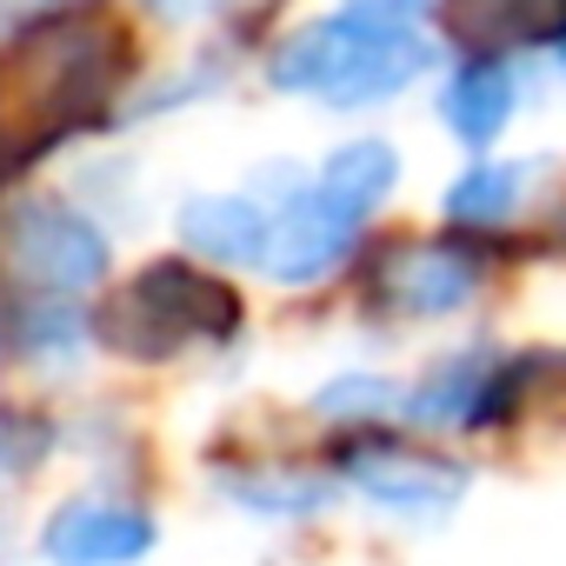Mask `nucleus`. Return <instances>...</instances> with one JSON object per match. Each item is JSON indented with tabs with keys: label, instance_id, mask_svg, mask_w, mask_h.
<instances>
[{
	"label": "nucleus",
	"instance_id": "nucleus-8",
	"mask_svg": "<svg viewBox=\"0 0 566 566\" xmlns=\"http://www.w3.org/2000/svg\"><path fill=\"white\" fill-rule=\"evenodd\" d=\"M513 107H520V81L500 54H467L440 87V127L467 154H486L513 127Z\"/></svg>",
	"mask_w": 566,
	"mask_h": 566
},
{
	"label": "nucleus",
	"instance_id": "nucleus-16",
	"mask_svg": "<svg viewBox=\"0 0 566 566\" xmlns=\"http://www.w3.org/2000/svg\"><path fill=\"white\" fill-rule=\"evenodd\" d=\"M81 347H87V321L67 314V307H48V314H28L21 321V354H34L41 367H61Z\"/></svg>",
	"mask_w": 566,
	"mask_h": 566
},
{
	"label": "nucleus",
	"instance_id": "nucleus-6",
	"mask_svg": "<svg viewBox=\"0 0 566 566\" xmlns=\"http://www.w3.org/2000/svg\"><path fill=\"white\" fill-rule=\"evenodd\" d=\"M480 294V260L467 247H447V240H413V247H394L374 273V307L400 314V321H440V314H460L467 301Z\"/></svg>",
	"mask_w": 566,
	"mask_h": 566
},
{
	"label": "nucleus",
	"instance_id": "nucleus-10",
	"mask_svg": "<svg viewBox=\"0 0 566 566\" xmlns=\"http://www.w3.org/2000/svg\"><path fill=\"white\" fill-rule=\"evenodd\" d=\"M314 187L321 193H334L340 207H354L360 220H374L380 207H387V193L400 187V154H394V140H347V147H334L327 160H321V174H314Z\"/></svg>",
	"mask_w": 566,
	"mask_h": 566
},
{
	"label": "nucleus",
	"instance_id": "nucleus-14",
	"mask_svg": "<svg viewBox=\"0 0 566 566\" xmlns=\"http://www.w3.org/2000/svg\"><path fill=\"white\" fill-rule=\"evenodd\" d=\"M447 21H453V41L467 54H500L506 61L513 48H526L539 34L546 0H453Z\"/></svg>",
	"mask_w": 566,
	"mask_h": 566
},
{
	"label": "nucleus",
	"instance_id": "nucleus-4",
	"mask_svg": "<svg viewBox=\"0 0 566 566\" xmlns=\"http://www.w3.org/2000/svg\"><path fill=\"white\" fill-rule=\"evenodd\" d=\"M340 480L367 500V506H380V513H394V520H413V526H433V520H447L460 500H467V467L460 460H440V453H427V447H407V440H394V433H360V440H347V453H340Z\"/></svg>",
	"mask_w": 566,
	"mask_h": 566
},
{
	"label": "nucleus",
	"instance_id": "nucleus-1",
	"mask_svg": "<svg viewBox=\"0 0 566 566\" xmlns=\"http://www.w3.org/2000/svg\"><path fill=\"white\" fill-rule=\"evenodd\" d=\"M427 61L433 54L413 28L340 8V14H321V21L294 28L266 54V87L321 101L327 114H360V107H380V101L407 94L427 74Z\"/></svg>",
	"mask_w": 566,
	"mask_h": 566
},
{
	"label": "nucleus",
	"instance_id": "nucleus-3",
	"mask_svg": "<svg viewBox=\"0 0 566 566\" xmlns=\"http://www.w3.org/2000/svg\"><path fill=\"white\" fill-rule=\"evenodd\" d=\"M0 260H8L34 294L74 301V294H94L107 280L114 247L81 207H67L54 193H21L0 213Z\"/></svg>",
	"mask_w": 566,
	"mask_h": 566
},
{
	"label": "nucleus",
	"instance_id": "nucleus-9",
	"mask_svg": "<svg viewBox=\"0 0 566 566\" xmlns=\"http://www.w3.org/2000/svg\"><path fill=\"white\" fill-rule=\"evenodd\" d=\"M180 240H187V253H200L213 266H260L266 207L253 193H193L180 207Z\"/></svg>",
	"mask_w": 566,
	"mask_h": 566
},
{
	"label": "nucleus",
	"instance_id": "nucleus-12",
	"mask_svg": "<svg viewBox=\"0 0 566 566\" xmlns=\"http://www.w3.org/2000/svg\"><path fill=\"white\" fill-rule=\"evenodd\" d=\"M493 374V354H460L447 367H433L413 394H400V413L413 427H473V407H480V387Z\"/></svg>",
	"mask_w": 566,
	"mask_h": 566
},
{
	"label": "nucleus",
	"instance_id": "nucleus-18",
	"mask_svg": "<svg viewBox=\"0 0 566 566\" xmlns=\"http://www.w3.org/2000/svg\"><path fill=\"white\" fill-rule=\"evenodd\" d=\"M347 8H354V14H374V21H400V28H407L413 14H427V8H433V0H347Z\"/></svg>",
	"mask_w": 566,
	"mask_h": 566
},
{
	"label": "nucleus",
	"instance_id": "nucleus-20",
	"mask_svg": "<svg viewBox=\"0 0 566 566\" xmlns=\"http://www.w3.org/2000/svg\"><path fill=\"white\" fill-rule=\"evenodd\" d=\"M559 67H566V8H559Z\"/></svg>",
	"mask_w": 566,
	"mask_h": 566
},
{
	"label": "nucleus",
	"instance_id": "nucleus-7",
	"mask_svg": "<svg viewBox=\"0 0 566 566\" xmlns=\"http://www.w3.org/2000/svg\"><path fill=\"white\" fill-rule=\"evenodd\" d=\"M160 546L154 513L120 500H67L41 526V553L54 566H140Z\"/></svg>",
	"mask_w": 566,
	"mask_h": 566
},
{
	"label": "nucleus",
	"instance_id": "nucleus-13",
	"mask_svg": "<svg viewBox=\"0 0 566 566\" xmlns=\"http://www.w3.org/2000/svg\"><path fill=\"white\" fill-rule=\"evenodd\" d=\"M526 200V167L520 160H467V174L447 187L440 213L453 227H506Z\"/></svg>",
	"mask_w": 566,
	"mask_h": 566
},
{
	"label": "nucleus",
	"instance_id": "nucleus-5",
	"mask_svg": "<svg viewBox=\"0 0 566 566\" xmlns=\"http://www.w3.org/2000/svg\"><path fill=\"white\" fill-rule=\"evenodd\" d=\"M360 233H367V220L307 180V187H294L280 207H266L260 273L280 280V287H314V280H327L360 247Z\"/></svg>",
	"mask_w": 566,
	"mask_h": 566
},
{
	"label": "nucleus",
	"instance_id": "nucleus-11",
	"mask_svg": "<svg viewBox=\"0 0 566 566\" xmlns=\"http://www.w3.org/2000/svg\"><path fill=\"white\" fill-rule=\"evenodd\" d=\"M220 493L247 513H266V520H307L334 500V480L321 473H294V467H227L220 473Z\"/></svg>",
	"mask_w": 566,
	"mask_h": 566
},
{
	"label": "nucleus",
	"instance_id": "nucleus-17",
	"mask_svg": "<svg viewBox=\"0 0 566 566\" xmlns=\"http://www.w3.org/2000/svg\"><path fill=\"white\" fill-rule=\"evenodd\" d=\"M48 447H54V427H48V420H34V413H21V407H0V473L41 467Z\"/></svg>",
	"mask_w": 566,
	"mask_h": 566
},
{
	"label": "nucleus",
	"instance_id": "nucleus-15",
	"mask_svg": "<svg viewBox=\"0 0 566 566\" xmlns=\"http://www.w3.org/2000/svg\"><path fill=\"white\" fill-rule=\"evenodd\" d=\"M387 407H400V387L380 374H340L314 394V413L347 420V427H374V413H387Z\"/></svg>",
	"mask_w": 566,
	"mask_h": 566
},
{
	"label": "nucleus",
	"instance_id": "nucleus-19",
	"mask_svg": "<svg viewBox=\"0 0 566 566\" xmlns=\"http://www.w3.org/2000/svg\"><path fill=\"white\" fill-rule=\"evenodd\" d=\"M213 8H227V0H147V14H160V21H200Z\"/></svg>",
	"mask_w": 566,
	"mask_h": 566
},
{
	"label": "nucleus",
	"instance_id": "nucleus-2",
	"mask_svg": "<svg viewBox=\"0 0 566 566\" xmlns=\"http://www.w3.org/2000/svg\"><path fill=\"white\" fill-rule=\"evenodd\" d=\"M233 334H240V294L187 260L140 266V280L120 294V307L107 321V340L140 360H167L193 340H233Z\"/></svg>",
	"mask_w": 566,
	"mask_h": 566
}]
</instances>
